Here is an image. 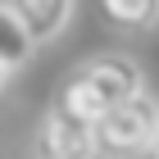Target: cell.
I'll return each mask as SVG.
<instances>
[{
    "label": "cell",
    "instance_id": "cell-1",
    "mask_svg": "<svg viewBox=\"0 0 159 159\" xmlns=\"http://www.w3.org/2000/svg\"><path fill=\"white\" fill-rule=\"evenodd\" d=\"M146 86V73H141V64L132 59V55H118V50H105V55H96V59L77 64L73 73L59 82V105L64 109H73L77 118L96 123L100 114L109 109V105H118V100L136 96Z\"/></svg>",
    "mask_w": 159,
    "mask_h": 159
},
{
    "label": "cell",
    "instance_id": "cell-5",
    "mask_svg": "<svg viewBox=\"0 0 159 159\" xmlns=\"http://www.w3.org/2000/svg\"><path fill=\"white\" fill-rule=\"evenodd\" d=\"M100 14L118 32H150L159 23V0H100Z\"/></svg>",
    "mask_w": 159,
    "mask_h": 159
},
{
    "label": "cell",
    "instance_id": "cell-7",
    "mask_svg": "<svg viewBox=\"0 0 159 159\" xmlns=\"http://www.w3.org/2000/svg\"><path fill=\"white\" fill-rule=\"evenodd\" d=\"M9 73H14V68H5V64H0V91L9 86Z\"/></svg>",
    "mask_w": 159,
    "mask_h": 159
},
{
    "label": "cell",
    "instance_id": "cell-2",
    "mask_svg": "<svg viewBox=\"0 0 159 159\" xmlns=\"http://www.w3.org/2000/svg\"><path fill=\"white\" fill-rule=\"evenodd\" d=\"M155 132H159V100L141 86L136 96L109 105V109L91 123L96 159H141L155 146Z\"/></svg>",
    "mask_w": 159,
    "mask_h": 159
},
{
    "label": "cell",
    "instance_id": "cell-4",
    "mask_svg": "<svg viewBox=\"0 0 159 159\" xmlns=\"http://www.w3.org/2000/svg\"><path fill=\"white\" fill-rule=\"evenodd\" d=\"M9 9L18 14V23L32 37V46H50V41L64 37V27L73 23L77 0H9Z\"/></svg>",
    "mask_w": 159,
    "mask_h": 159
},
{
    "label": "cell",
    "instance_id": "cell-6",
    "mask_svg": "<svg viewBox=\"0 0 159 159\" xmlns=\"http://www.w3.org/2000/svg\"><path fill=\"white\" fill-rule=\"evenodd\" d=\"M32 37L23 32V23H18V14L9 9V0H0V64L5 68H23L27 59H32Z\"/></svg>",
    "mask_w": 159,
    "mask_h": 159
},
{
    "label": "cell",
    "instance_id": "cell-8",
    "mask_svg": "<svg viewBox=\"0 0 159 159\" xmlns=\"http://www.w3.org/2000/svg\"><path fill=\"white\" fill-rule=\"evenodd\" d=\"M150 155H155V159H159V132H155V146H150Z\"/></svg>",
    "mask_w": 159,
    "mask_h": 159
},
{
    "label": "cell",
    "instance_id": "cell-3",
    "mask_svg": "<svg viewBox=\"0 0 159 159\" xmlns=\"http://www.w3.org/2000/svg\"><path fill=\"white\" fill-rule=\"evenodd\" d=\"M37 159H96L91 123L55 100L37 123Z\"/></svg>",
    "mask_w": 159,
    "mask_h": 159
}]
</instances>
